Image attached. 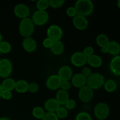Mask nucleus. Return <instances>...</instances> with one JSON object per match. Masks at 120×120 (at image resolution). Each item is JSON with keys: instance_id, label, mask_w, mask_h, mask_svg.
<instances>
[{"instance_id": "nucleus-39", "label": "nucleus", "mask_w": 120, "mask_h": 120, "mask_svg": "<svg viewBox=\"0 0 120 120\" xmlns=\"http://www.w3.org/2000/svg\"><path fill=\"white\" fill-rule=\"evenodd\" d=\"M53 42V41L52 40H51L50 39H49V38H46L45 39H44V40L43 41V46L45 48H49L50 49V47L52 45V43Z\"/></svg>"}, {"instance_id": "nucleus-24", "label": "nucleus", "mask_w": 120, "mask_h": 120, "mask_svg": "<svg viewBox=\"0 0 120 120\" xmlns=\"http://www.w3.org/2000/svg\"><path fill=\"white\" fill-rule=\"evenodd\" d=\"M96 43L101 48L103 47L107 46L109 43H110V41L109 39V38L106 35L103 34H99L97 35L96 39Z\"/></svg>"}, {"instance_id": "nucleus-29", "label": "nucleus", "mask_w": 120, "mask_h": 120, "mask_svg": "<svg viewBox=\"0 0 120 120\" xmlns=\"http://www.w3.org/2000/svg\"><path fill=\"white\" fill-rule=\"evenodd\" d=\"M56 114L59 118V119H64L68 116V111L65 107H60L57 111H56Z\"/></svg>"}, {"instance_id": "nucleus-17", "label": "nucleus", "mask_w": 120, "mask_h": 120, "mask_svg": "<svg viewBox=\"0 0 120 120\" xmlns=\"http://www.w3.org/2000/svg\"><path fill=\"white\" fill-rule=\"evenodd\" d=\"M60 107V104L54 98H49L45 102L44 104V108L47 112H56Z\"/></svg>"}, {"instance_id": "nucleus-27", "label": "nucleus", "mask_w": 120, "mask_h": 120, "mask_svg": "<svg viewBox=\"0 0 120 120\" xmlns=\"http://www.w3.org/2000/svg\"><path fill=\"white\" fill-rule=\"evenodd\" d=\"M11 49V45L8 41H2L0 43V52H1V53H8L10 52Z\"/></svg>"}, {"instance_id": "nucleus-26", "label": "nucleus", "mask_w": 120, "mask_h": 120, "mask_svg": "<svg viewBox=\"0 0 120 120\" xmlns=\"http://www.w3.org/2000/svg\"><path fill=\"white\" fill-rule=\"evenodd\" d=\"M45 113L46 112L44 109L39 106L35 107L32 110V114L33 117L36 119L42 120Z\"/></svg>"}, {"instance_id": "nucleus-1", "label": "nucleus", "mask_w": 120, "mask_h": 120, "mask_svg": "<svg viewBox=\"0 0 120 120\" xmlns=\"http://www.w3.org/2000/svg\"><path fill=\"white\" fill-rule=\"evenodd\" d=\"M77 15L80 16H89L94 10V4L90 0H78L75 4Z\"/></svg>"}, {"instance_id": "nucleus-42", "label": "nucleus", "mask_w": 120, "mask_h": 120, "mask_svg": "<svg viewBox=\"0 0 120 120\" xmlns=\"http://www.w3.org/2000/svg\"><path fill=\"white\" fill-rule=\"evenodd\" d=\"M3 89H2V86H1V84H0V98H1V96H2V91H3Z\"/></svg>"}, {"instance_id": "nucleus-2", "label": "nucleus", "mask_w": 120, "mask_h": 120, "mask_svg": "<svg viewBox=\"0 0 120 120\" xmlns=\"http://www.w3.org/2000/svg\"><path fill=\"white\" fill-rule=\"evenodd\" d=\"M35 30V25L33 23L31 18H26L22 19L19 25V34L23 38L30 37Z\"/></svg>"}, {"instance_id": "nucleus-3", "label": "nucleus", "mask_w": 120, "mask_h": 120, "mask_svg": "<svg viewBox=\"0 0 120 120\" xmlns=\"http://www.w3.org/2000/svg\"><path fill=\"white\" fill-rule=\"evenodd\" d=\"M105 81L103 75L99 73H92L87 78L86 85L92 90H98L104 86Z\"/></svg>"}, {"instance_id": "nucleus-35", "label": "nucleus", "mask_w": 120, "mask_h": 120, "mask_svg": "<svg viewBox=\"0 0 120 120\" xmlns=\"http://www.w3.org/2000/svg\"><path fill=\"white\" fill-rule=\"evenodd\" d=\"M94 49L91 46H88L86 47L84 49H83V51L82 52L83 53L84 55L86 56L87 57H89V56H91L92 55L94 54Z\"/></svg>"}, {"instance_id": "nucleus-46", "label": "nucleus", "mask_w": 120, "mask_h": 120, "mask_svg": "<svg viewBox=\"0 0 120 120\" xmlns=\"http://www.w3.org/2000/svg\"><path fill=\"white\" fill-rule=\"evenodd\" d=\"M1 52H0V56H1Z\"/></svg>"}, {"instance_id": "nucleus-40", "label": "nucleus", "mask_w": 120, "mask_h": 120, "mask_svg": "<svg viewBox=\"0 0 120 120\" xmlns=\"http://www.w3.org/2000/svg\"><path fill=\"white\" fill-rule=\"evenodd\" d=\"M81 73H82L84 77L87 78V77L92 73V72H91V69H90L89 67H84V68L82 69Z\"/></svg>"}, {"instance_id": "nucleus-36", "label": "nucleus", "mask_w": 120, "mask_h": 120, "mask_svg": "<svg viewBox=\"0 0 120 120\" xmlns=\"http://www.w3.org/2000/svg\"><path fill=\"white\" fill-rule=\"evenodd\" d=\"M66 14L68 15V16L71 18L75 17L76 15H77V12H76L75 7H68L66 9Z\"/></svg>"}, {"instance_id": "nucleus-12", "label": "nucleus", "mask_w": 120, "mask_h": 120, "mask_svg": "<svg viewBox=\"0 0 120 120\" xmlns=\"http://www.w3.org/2000/svg\"><path fill=\"white\" fill-rule=\"evenodd\" d=\"M72 23L75 28L79 30H85L89 25V21L86 17L78 15L73 18Z\"/></svg>"}, {"instance_id": "nucleus-41", "label": "nucleus", "mask_w": 120, "mask_h": 120, "mask_svg": "<svg viewBox=\"0 0 120 120\" xmlns=\"http://www.w3.org/2000/svg\"><path fill=\"white\" fill-rule=\"evenodd\" d=\"M101 52L103 53H108V49H107V47L105 46V47H103V48H101Z\"/></svg>"}, {"instance_id": "nucleus-16", "label": "nucleus", "mask_w": 120, "mask_h": 120, "mask_svg": "<svg viewBox=\"0 0 120 120\" xmlns=\"http://www.w3.org/2000/svg\"><path fill=\"white\" fill-rule=\"evenodd\" d=\"M110 71L116 76H120V55L114 56L110 63Z\"/></svg>"}, {"instance_id": "nucleus-28", "label": "nucleus", "mask_w": 120, "mask_h": 120, "mask_svg": "<svg viewBox=\"0 0 120 120\" xmlns=\"http://www.w3.org/2000/svg\"><path fill=\"white\" fill-rule=\"evenodd\" d=\"M36 7L38 10L46 11L49 6V0H39L36 2Z\"/></svg>"}, {"instance_id": "nucleus-22", "label": "nucleus", "mask_w": 120, "mask_h": 120, "mask_svg": "<svg viewBox=\"0 0 120 120\" xmlns=\"http://www.w3.org/2000/svg\"><path fill=\"white\" fill-rule=\"evenodd\" d=\"M29 83L25 80L20 79L15 83V90L19 93H25L28 91Z\"/></svg>"}, {"instance_id": "nucleus-37", "label": "nucleus", "mask_w": 120, "mask_h": 120, "mask_svg": "<svg viewBox=\"0 0 120 120\" xmlns=\"http://www.w3.org/2000/svg\"><path fill=\"white\" fill-rule=\"evenodd\" d=\"M12 91H7V90H3L2 93V96H1V98L5 100H9L12 98Z\"/></svg>"}, {"instance_id": "nucleus-19", "label": "nucleus", "mask_w": 120, "mask_h": 120, "mask_svg": "<svg viewBox=\"0 0 120 120\" xmlns=\"http://www.w3.org/2000/svg\"><path fill=\"white\" fill-rule=\"evenodd\" d=\"M55 99L57 100L59 104L60 105H64L67 101L69 99V94L68 91L62 90V89H59L56 94V98Z\"/></svg>"}, {"instance_id": "nucleus-43", "label": "nucleus", "mask_w": 120, "mask_h": 120, "mask_svg": "<svg viewBox=\"0 0 120 120\" xmlns=\"http://www.w3.org/2000/svg\"><path fill=\"white\" fill-rule=\"evenodd\" d=\"M0 120H11L9 118L5 117H2L0 118Z\"/></svg>"}, {"instance_id": "nucleus-45", "label": "nucleus", "mask_w": 120, "mask_h": 120, "mask_svg": "<svg viewBox=\"0 0 120 120\" xmlns=\"http://www.w3.org/2000/svg\"><path fill=\"white\" fill-rule=\"evenodd\" d=\"M117 6H118V8L120 9V0H118V1H117Z\"/></svg>"}, {"instance_id": "nucleus-7", "label": "nucleus", "mask_w": 120, "mask_h": 120, "mask_svg": "<svg viewBox=\"0 0 120 120\" xmlns=\"http://www.w3.org/2000/svg\"><path fill=\"white\" fill-rule=\"evenodd\" d=\"M48 38L53 41H60L63 35V32L60 26L57 25H52L48 28L46 31Z\"/></svg>"}, {"instance_id": "nucleus-44", "label": "nucleus", "mask_w": 120, "mask_h": 120, "mask_svg": "<svg viewBox=\"0 0 120 120\" xmlns=\"http://www.w3.org/2000/svg\"><path fill=\"white\" fill-rule=\"evenodd\" d=\"M2 34H1V33L0 32V43H1V42H2V41H3V40H2Z\"/></svg>"}, {"instance_id": "nucleus-32", "label": "nucleus", "mask_w": 120, "mask_h": 120, "mask_svg": "<svg viewBox=\"0 0 120 120\" xmlns=\"http://www.w3.org/2000/svg\"><path fill=\"white\" fill-rule=\"evenodd\" d=\"M41 120H59V118L55 112H46Z\"/></svg>"}, {"instance_id": "nucleus-20", "label": "nucleus", "mask_w": 120, "mask_h": 120, "mask_svg": "<svg viewBox=\"0 0 120 120\" xmlns=\"http://www.w3.org/2000/svg\"><path fill=\"white\" fill-rule=\"evenodd\" d=\"M50 49L53 54L55 55H60L64 52V45L60 41H53Z\"/></svg>"}, {"instance_id": "nucleus-31", "label": "nucleus", "mask_w": 120, "mask_h": 120, "mask_svg": "<svg viewBox=\"0 0 120 120\" xmlns=\"http://www.w3.org/2000/svg\"><path fill=\"white\" fill-rule=\"evenodd\" d=\"M64 2V0H49V6L53 8H59L63 6Z\"/></svg>"}, {"instance_id": "nucleus-5", "label": "nucleus", "mask_w": 120, "mask_h": 120, "mask_svg": "<svg viewBox=\"0 0 120 120\" xmlns=\"http://www.w3.org/2000/svg\"><path fill=\"white\" fill-rule=\"evenodd\" d=\"M49 16L46 11L37 10L33 14L32 21L35 25L42 26L48 22Z\"/></svg>"}, {"instance_id": "nucleus-8", "label": "nucleus", "mask_w": 120, "mask_h": 120, "mask_svg": "<svg viewBox=\"0 0 120 120\" xmlns=\"http://www.w3.org/2000/svg\"><path fill=\"white\" fill-rule=\"evenodd\" d=\"M79 98L83 103H89L91 101L94 97L93 90L89 87L87 85L79 89L78 92Z\"/></svg>"}, {"instance_id": "nucleus-6", "label": "nucleus", "mask_w": 120, "mask_h": 120, "mask_svg": "<svg viewBox=\"0 0 120 120\" xmlns=\"http://www.w3.org/2000/svg\"><path fill=\"white\" fill-rule=\"evenodd\" d=\"M13 66L11 61L7 58L0 60V77L7 78L11 75Z\"/></svg>"}, {"instance_id": "nucleus-18", "label": "nucleus", "mask_w": 120, "mask_h": 120, "mask_svg": "<svg viewBox=\"0 0 120 120\" xmlns=\"http://www.w3.org/2000/svg\"><path fill=\"white\" fill-rule=\"evenodd\" d=\"M87 63L93 68H98L103 64V60L100 56L93 54L91 56L87 57Z\"/></svg>"}, {"instance_id": "nucleus-38", "label": "nucleus", "mask_w": 120, "mask_h": 120, "mask_svg": "<svg viewBox=\"0 0 120 120\" xmlns=\"http://www.w3.org/2000/svg\"><path fill=\"white\" fill-rule=\"evenodd\" d=\"M71 87V84L69 81H62L60 85V89L68 91Z\"/></svg>"}, {"instance_id": "nucleus-23", "label": "nucleus", "mask_w": 120, "mask_h": 120, "mask_svg": "<svg viewBox=\"0 0 120 120\" xmlns=\"http://www.w3.org/2000/svg\"><path fill=\"white\" fill-rule=\"evenodd\" d=\"M15 83L16 81L14 79L7 77L2 81L1 85L4 90L12 91V90H15Z\"/></svg>"}, {"instance_id": "nucleus-34", "label": "nucleus", "mask_w": 120, "mask_h": 120, "mask_svg": "<svg viewBox=\"0 0 120 120\" xmlns=\"http://www.w3.org/2000/svg\"><path fill=\"white\" fill-rule=\"evenodd\" d=\"M64 105H65V108L67 110H73V109H75V107H76V102L75 100L69 98V99L67 101V102L66 103V104H64Z\"/></svg>"}, {"instance_id": "nucleus-14", "label": "nucleus", "mask_w": 120, "mask_h": 120, "mask_svg": "<svg viewBox=\"0 0 120 120\" xmlns=\"http://www.w3.org/2000/svg\"><path fill=\"white\" fill-rule=\"evenodd\" d=\"M57 75L62 81H69L73 76L72 69L68 65L62 66L59 69Z\"/></svg>"}, {"instance_id": "nucleus-33", "label": "nucleus", "mask_w": 120, "mask_h": 120, "mask_svg": "<svg viewBox=\"0 0 120 120\" xmlns=\"http://www.w3.org/2000/svg\"><path fill=\"white\" fill-rule=\"evenodd\" d=\"M39 89L38 84L36 82H31L28 85V91L31 93H36Z\"/></svg>"}, {"instance_id": "nucleus-30", "label": "nucleus", "mask_w": 120, "mask_h": 120, "mask_svg": "<svg viewBox=\"0 0 120 120\" xmlns=\"http://www.w3.org/2000/svg\"><path fill=\"white\" fill-rule=\"evenodd\" d=\"M75 120H93V119L91 115L89 112L82 111L77 114Z\"/></svg>"}, {"instance_id": "nucleus-21", "label": "nucleus", "mask_w": 120, "mask_h": 120, "mask_svg": "<svg viewBox=\"0 0 120 120\" xmlns=\"http://www.w3.org/2000/svg\"><path fill=\"white\" fill-rule=\"evenodd\" d=\"M108 53L113 56H117L120 53V44L115 41H110L107 45Z\"/></svg>"}, {"instance_id": "nucleus-4", "label": "nucleus", "mask_w": 120, "mask_h": 120, "mask_svg": "<svg viewBox=\"0 0 120 120\" xmlns=\"http://www.w3.org/2000/svg\"><path fill=\"white\" fill-rule=\"evenodd\" d=\"M110 113L109 105L104 102L97 103L94 109V114L98 120H104L109 117Z\"/></svg>"}, {"instance_id": "nucleus-9", "label": "nucleus", "mask_w": 120, "mask_h": 120, "mask_svg": "<svg viewBox=\"0 0 120 120\" xmlns=\"http://www.w3.org/2000/svg\"><path fill=\"white\" fill-rule=\"evenodd\" d=\"M14 12L16 17L21 19L28 18L30 15V9L25 4H18L14 8Z\"/></svg>"}, {"instance_id": "nucleus-10", "label": "nucleus", "mask_w": 120, "mask_h": 120, "mask_svg": "<svg viewBox=\"0 0 120 120\" xmlns=\"http://www.w3.org/2000/svg\"><path fill=\"white\" fill-rule=\"evenodd\" d=\"M71 64L76 67H82L87 63V57L82 52H76L70 57Z\"/></svg>"}, {"instance_id": "nucleus-11", "label": "nucleus", "mask_w": 120, "mask_h": 120, "mask_svg": "<svg viewBox=\"0 0 120 120\" xmlns=\"http://www.w3.org/2000/svg\"><path fill=\"white\" fill-rule=\"evenodd\" d=\"M62 80L57 75H50L46 81L47 88L51 90H58L60 88Z\"/></svg>"}, {"instance_id": "nucleus-13", "label": "nucleus", "mask_w": 120, "mask_h": 120, "mask_svg": "<svg viewBox=\"0 0 120 120\" xmlns=\"http://www.w3.org/2000/svg\"><path fill=\"white\" fill-rule=\"evenodd\" d=\"M22 47L26 52L28 53H32L37 49L36 41L31 36L24 38L22 42Z\"/></svg>"}, {"instance_id": "nucleus-15", "label": "nucleus", "mask_w": 120, "mask_h": 120, "mask_svg": "<svg viewBox=\"0 0 120 120\" xmlns=\"http://www.w3.org/2000/svg\"><path fill=\"white\" fill-rule=\"evenodd\" d=\"M70 80H71V84L74 87L78 89H80L82 87L86 85L87 78L84 77L81 73L73 75Z\"/></svg>"}, {"instance_id": "nucleus-25", "label": "nucleus", "mask_w": 120, "mask_h": 120, "mask_svg": "<svg viewBox=\"0 0 120 120\" xmlns=\"http://www.w3.org/2000/svg\"><path fill=\"white\" fill-rule=\"evenodd\" d=\"M103 86L107 92L112 93L116 91L117 89V84L114 80L110 79H108L105 81V83H104Z\"/></svg>"}]
</instances>
